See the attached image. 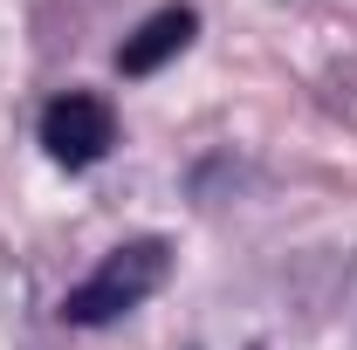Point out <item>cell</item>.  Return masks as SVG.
<instances>
[{
  "label": "cell",
  "instance_id": "1",
  "mask_svg": "<svg viewBox=\"0 0 357 350\" xmlns=\"http://www.w3.org/2000/svg\"><path fill=\"white\" fill-rule=\"evenodd\" d=\"M172 275V248L165 241H124V248H110L103 261H96V275L89 282H76L69 289V303H62V316L69 323H110V316H124V309H137L158 282Z\"/></svg>",
  "mask_w": 357,
  "mask_h": 350
},
{
  "label": "cell",
  "instance_id": "2",
  "mask_svg": "<svg viewBox=\"0 0 357 350\" xmlns=\"http://www.w3.org/2000/svg\"><path fill=\"white\" fill-rule=\"evenodd\" d=\"M42 144H48L55 165H96V158L117 144V117H110L103 96L69 89V96H55L42 110Z\"/></svg>",
  "mask_w": 357,
  "mask_h": 350
},
{
  "label": "cell",
  "instance_id": "3",
  "mask_svg": "<svg viewBox=\"0 0 357 350\" xmlns=\"http://www.w3.org/2000/svg\"><path fill=\"white\" fill-rule=\"evenodd\" d=\"M192 28H199V14H192V7H165V14H151L137 35H124L117 69H124V76H151V69H165L178 48L192 42Z\"/></svg>",
  "mask_w": 357,
  "mask_h": 350
}]
</instances>
